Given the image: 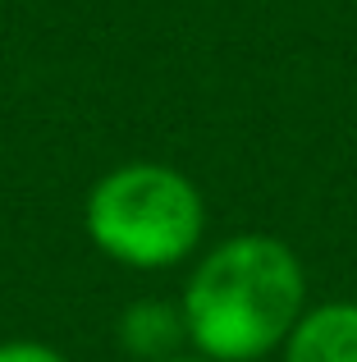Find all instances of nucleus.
<instances>
[{"label":"nucleus","mask_w":357,"mask_h":362,"mask_svg":"<svg viewBox=\"0 0 357 362\" xmlns=\"http://www.w3.org/2000/svg\"><path fill=\"white\" fill-rule=\"evenodd\" d=\"M188 349L206 362H261L289 344L307 312V271L275 234H229L211 243L178 293Z\"/></svg>","instance_id":"nucleus-1"},{"label":"nucleus","mask_w":357,"mask_h":362,"mask_svg":"<svg viewBox=\"0 0 357 362\" xmlns=\"http://www.w3.org/2000/svg\"><path fill=\"white\" fill-rule=\"evenodd\" d=\"M87 243L128 271H174L206 239V197L165 160H124L87 188Z\"/></svg>","instance_id":"nucleus-2"},{"label":"nucleus","mask_w":357,"mask_h":362,"mask_svg":"<svg viewBox=\"0 0 357 362\" xmlns=\"http://www.w3.org/2000/svg\"><path fill=\"white\" fill-rule=\"evenodd\" d=\"M115 339L133 362H170L188 354L183 308L170 298H133L115 321Z\"/></svg>","instance_id":"nucleus-3"},{"label":"nucleus","mask_w":357,"mask_h":362,"mask_svg":"<svg viewBox=\"0 0 357 362\" xmlns=\"http://www.w3.org/2000/svg\"><path fill=\"white\" fill-rule=\"evenodd\" d=\"M284 362H357V303L334 298L303 312L289 344L279 349Z\"/></svg>","instance_id":"nucleus-4"},{"label":"nucleus","mask_w":357,"mask_h":362,"mask_svg":"<svg viewBox=\"0 0 357 362\" xmlns=\"http://www.w3.org/2000/svg\"><path fill=\"white\" fill-rule=\"evenodd\" d=\"M0 362H69L55 344H42V339H5L0 344Z\"/></svg>","instance_id":"nucleus-5"},{"label":"nucleus","mask_w":357,"mask_h":362,"mask_svg":"<svg viewBox=\"0 0 357 362\" xmlns=\"http://www.w3.org/2000/svg\"><path fill=\"white\" fill-rule=\"evenodd\" d=\"M170 362H206L202 354H193V349H188V354H178V358H170Z\"/></svg>","instance_id":"nucleus-6"}]
</instances>
